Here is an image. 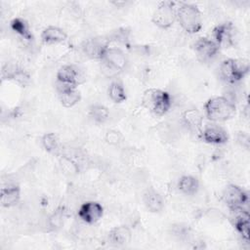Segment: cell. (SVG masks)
<instances>
[{
	"label": "cell",
	"mask_w": 250,
	"mask_h": 250,
	"mask_svg": "<svg viewBox=\"0 0 250 250\" xmlns=\"http://www.w3.org/2000/svg\"><path fill=\"white\" fill-rule=\"evenodd\" d=\"M207 118L213 122H223L232 118L235 114V104L226 97H213L204 104Z\"/></svg>",
	"instance_id": "cell-1"
},
{
	"label": "cell",
	"mask_w": 250,
	"mask_h": 250,
	"mask_svg": "<svg viewBox=\"0 0 250 250\" xmlns=\"http://www.w3.org/2000/svg\"><path fill=\"white\" fill-rule=\"evenodd\" d=\"M172 100L168 92L150 88L144 92L142 105L157 116L164 115L171 107Z\"/></svg>",
	"instance_id": "cell-2"
},
{
	"label": "cell",
	"mask_w": 250,
	"mask_h": 250,
	"mask_svg": "<svg viewBox=\"0 0 250 250\" xmlns=\"http://www.w3.org/2000/svg\"><path fill=\"white\" fill-rule=\"evenodd\" d=\"M250 63L246 59H228L220 65V77L225 82L233 84L240 81L248 73Z\"/></svg>",
	"instance_id": "cell-3"
},
{
	"label": "cell",
	"mask_w": 250,
	"mask_h": 250,
	"mask_svg": "<svg viewBox=\"0 0 250 250\" xmlns=\"http://www.w3.org/2000/svg\"><path fill=\"white\" fill-rule=\"evenodd\" d=\"M177 20L182 28L188 33H196L202 27L201 13L193 4H181L177 8Z\"/></svg>",
	"instance_id": "cell-4"
},
{
	"label": "cell",
	"mask_w": 250,
	"mask_h": 250,
	"mask_svg": "<svg viewBox=\"0 0 250 250\" xmlns=\"http://www.w3.org/2000/svg\"><path fill=\"white\" fill-rule=\"evenodd\" d=\"M177 19V9L172 1H163L159 3L152 14V22L160 28L170 27Z\"/></svg>",
	"instance_id": "cell-5"
},
{
	"label": "cell",
	"mask_w": 250,
	"mask_h": 250,
	"mask_svg": "<svg viewBox=\"0 0 250 250\" xmlns=\"http://www.w3.org/2000/svg\"><path fill=\"white\" fill-rule=\"evenodd\" d=\"M213 36L219 48H230L233 47L236 42V31L231 22H224L215 26Z\"/></svg>",
	"instance_id": "cell-6"
},
{
	"label": "cell",
	"mask_w": 250,
	"mask_h": 250,
	"mask_svg": "<svg viewBox=\"0 0 250 250\" xmlns=\"http://www.w3.org/2000/svg\"><path fill=\"white\" fill-rule=\"evenodd\" d=\"M223 197L231 211L243 208V206L248 202L247 192L240 187L232 184L228 185L225 188Z\"/></svg>",
	"instance_id": "cell-7"
},
{
	"label": "cell",
	"mask_w": 250,
	"mask_h": 250,
	"mask_svg": "<svg viewBox=\"0 0 250 250\" xmlns=\"http://www.w3.org/2000/svg\"><path fill=\"white\" fill-rule=\"evenodd\" d=\"M104 65L106 69L117 72L121 71L127 62L124 53L119 48L107 47L102 57Z\"/></svg>",
	"instance_id": "cell-8"
},
{
	"label": "cell",
	"mask_w": 250,
	"mask_h": 250,
	"mask_svg": "<svg viewBox=\"0 0 250 250\" xmlns=\"http://www.w3.org/2000/svg\"><path fill=\"white\" fill-rule=\"evenodd\" d=\"M104 215L103 206L96 201H87L83 203L78 210V217L87 224H95Z\"/></svg>",
	"instance_id": "cell-9"
},
{
	"label": "cell",
	"mask_w": 250,
	"mask_h": 250,
	"mask_svg": "<svg viewBox=\"0 0 250 250\" xmlns=\"http://www.w3.org/2000/svg\"><path fill=\"white\" fill-rule=\"evenodd\" d=\"M194 50L198 60L200 62H206L212 60L217 55L219 51V46L216 44L215 41L206 37H201L195 42Z\"/></svg>",
	"instance_id": "cell-10"
},
{
	"label": "cell",
	"mask_w": 250,
	"mask_h": 250,
	"mask_svg": "<svg viewBox=\"0 0 250 250\" xmlns=\"http://www.w3.org/2000/svg\"><path fill=\"white\" fill-rule=\"evenodd\" d=\"M201 138L208 144L221 145L228 142L229 135L223 127L217 124H209L201 132Z\"/></svg>",
	"instance_id": "cell-11"
},
{
	"label": "cell",
	"mask_w": 250,
	"mask_h": 250,
	"mask_svg": "<svg viewBox=\"0 0 250 250\" xmlns=\"http://www.w3.org/2000/svg\"><path fill=\"white\" fill-rule=\"evenodd\" d=\"M57 79L59 83L76 87L78 84L82 83L83 75L76 66L66 64V65H62L58 70Z\"/></svg>",
	"instance_id": "cell-12"
},
{
	"label": "cell",
	"mask_w": 250,
	"mask_h": 250,
	"mask_svg": "<svg viewBox=\"0 0 250 250\" xmlns=\"http://www.w3.org/2000/svg\"><path fill=\"white\" fill-rule=\"evenodd\" d=\"M58 94L62 104L65 107L75 105L81 99L80 92L75 86L66 85L58 82Z\"/></svg>",
	"instance_id": "cell-13"
},
{
	"label": "cell",
	"mask_w": 250,
	"mask_h": 250,
	"mask_svg": "<svg viewBox=\"0 0 250 250\" xmlns=\"http://www.w3.org/2000/svg\"><path fill=\"white\" fill-rule=\"evenodd\" d=\"M107 48V44L104 39L101 38H92L87 40L83 46V53L90 59L102 60V57Z\"/></svg>",
	"instance_id": "cell-14"
},
{
	"label": "cell",
	"mask_w": 250,
	"mask_h": 250,
	"mask_svg": "<svg viewBox=\"0 0 250 250\" xmlns=\"http://www.w3.org/2000/svg\"><path fill=\"white\" fill-rule=\"evenodd\" d=\"M234 212V221L233 225L236 229L237 232L242 236V238L248 242L249 240V227H250V220H249V213L244 208H239L232 210Z\"/></svg>",
	"instance_id": "cell-15"
},
{
	"label": "cell",
	"mask_w": 250,
	"mask_h": 250,
	"mask_svg": "<svg viewBox=\"0 0 250 250\" xmlns=\"http://www.w3.org/2000/svg\"><path fill=\"white\" fill-rule=\"evenodd\" d=\"M143 201L146 209L153 213L160 212L164 207L162 196L153 188H148L143 195Z\"/></svg>",
	"instance_id": "cell-16"
},
{
	"label": "cell",
	"mask_w": 250,
	"mask_h": 250,
	"mask_svg": "<svg viewBox=\"0 0 250 250\" xmlns=\"http://www.w3.org/2000/svg\"><path fill=\"white\" fill-rule=\"evenodd\" d=\"M21 198V189L16 185H9L1 188V205L3 207H12L16 205Z\"/></svg>",
	"instance_id": "cell-17"
},
{
	"label": "cell",
	"mask_w": 250,
	"mask_h": 250,
	"mask_svg": "<svg viewBox=\"0 0 250 250\" xmlns=\"http://www.w3.org/2000/svg\"><path fill=\"white\" fill-rule=\"evenodd\" d=\"M108 240L113 245H125L131 240V230L126 226L115 227L109 231Z\"/></svg>",
	"instance_id": "cell-18"
},
{
	"label": "cell",
	"mask_w": 250,
	"mask_h": 250,
	"mask_svg": "<svg viewBox=\"0 0 250 250\" xmlns=\"http://www.w3.org/2000/svg\"><path fill=\"white\" fill-rule=\"evenodd\" d=\"M182 117L185 125L188 129L195 132L200 131L203 123V116L200 113V111H198L195 108L187 109L186 111H184Z\"/></svg>",
	"instance_id": "cell-19"
},
{
	"label": "cell",
	"mask_w": 250,
	"mask_h": 250,
	"mask_svg": "<svg viewBox=\"0 0 250 250\" xmlns=\"http://www.w3.org/2000/svg\"><path fill=\"white\" fill-rule=\"evenodd\" d=\"M41 39L46 44H57L66 39V33L60 27L48 26L42 31Z\"/></svg>",
	"instance_id": "cell-20"
},
{
	"label": "cell",
	"mask_w": 250,
	"mask_h": 250,
	"mask_svg": "<svg viewBox=\"0 0 250 250\" xmlns=\"http://www.w3.org/2000/svg\"><path fill=\"white\" fill-rule=\"evenodd\" d=\"M199 188L198 180L192 176H183L178 183V188L187 195H193Z\"/></svg>",
	"instance_id": "cell-21"
},
{
	"label": "cell",
	"mask_w": 250,
	"mask_h": 250,
	"mask_svg": "<svg viewBox=\"0 0 250 250\" xmlns=\"http://www.w3.org/2000/svg\"><path fill=\"white\" fill-rule=\"evenodd\" d=\"M11 27L15 32H17L19 35H21L25 40L31 41L33 39L32 33L29 29V25L25 20L21 19V18L14 19L11 21Z\"/></svg>",
	"instance_id": "cell-22"
},
{
	"label": "cell",
	"mask_w": 250,
	"mask_h": 250,
	"mask_svg": "<svg viewBox=\"0 0 250 250\" xmlns=\"http://www.w3.org/2000/svg\"><path fill=\"white\" fill-rule=\"evenodd\" d=\"M108 96L110 100L116 104L126 100V92L120 81H112L108 87Z\"/></svg>",
	"instance_id": "cell-23"
},
{
	"label": "cell",
	"mask_w": 250,
	"mask_h": 250,
	"mask_svg": "<svg viewBox=\"0 0 250 250\" xmlns=\"http://www.w3.org/2000/svg\"><path fill=\"white\" fill-rule=\"evenodd\" d=\"M42 145L48 152L59 155L61 151V144L59 138L54 133L45 134L42 138Z\"/></svg>",
	"instance_id": "cell-24"
},
{
	"label": "cell",
	"mask_w": 250,
	"mask_h": 250,
	"mask_svg": "<svg viewBox=\"0 0 250 250\" xmlns=\"http://www.w3.org/2000/svg\"><path fill=\"white\" fill-rule=\"evenodd\" d=\"M89 115L94 121H96L98 123H103L108 118L109 111H108L107 107H105L104 105L94 104L90 107Z\"/></svg>",
	"instance_id": "cell-25"
},
{
	"label": "cell",
	"mask_w": 250,
	"mask_h": 250,
	"mask_svg": "<svg viewBox=\"0 0 250 250\" xmlns=\"http://www.w3.org/2000/svg\"><path fill=\"white\" fill-rule=\"evenodd\" d=\"M60 166H61V169L62 170V172L68 176L75 175L79 172L78 164L75 161H73L71 158H69L68 156H65V155L62 156V158L60 160Z\"/></svg>",
	"instance_id": "cell-26"
},
{
	"label": "cell",
	"mask_w": 250,
	"mask_h": 250,
	"mask_svg": "<svg viewBox=\"0 0 250 250\" xmlns=\"http://www.w3.org/2000/svg\"><path fill=\"white\" fill-rule=\"evenodd\" d=\"M128 35H129V31L127 29L119 28L111 34V37L114 41L125 43L128 40Z\"/></svg>",
	"instance_id": "cell-27"
},
{
	"label": "cell",
	"mask_w": 250,
	"mask_h": 250,
	"mask_svg": "<svg viewBox=\"0 0 250 250\" xmlns=\"http://www.w3.org/2000/svg\"><path fill=\"white\" fill-rule=\"evenodd\" d=\"M105 140L109 144H117L120 140V135L118 132L110 130V131H107V133L105 135Z\"/></svg>",
	"instance_id": "cell-28"
},
{
	"label": "cell",
	"mask_w": 250,
	"mask_h": 250,
	"mask_svg": "<svg viewBox=\"0 0 250 250\" xmlns=\"http://www.w3.org/2000/svg\"><path fill=\"white\" fill-rule=\"evenodd\" d=\"M62 213L56 212L51 218H50V224L52 227H60L62 224Z\"/></svg>",
	"instance_id": "cell-29"
}]
</instances>
